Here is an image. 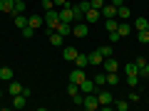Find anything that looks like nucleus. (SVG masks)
I'll list each match as a JSON object with an SVG mask.
<instances>
[{
  "mask_svg": "<svg viewBox=\"0 0 149 111\" xmlns=\"http://www.w3.org/2000/svg\"><path fill=\"white\" fill-rule=\"evenodd\" d=\"M137 40H139L142 45H147V42H149V30H139V32H137Z\"/></svg>",
  "mask_w": 149,
  "mask_h": 111,
  "instance_id": "obj_30",
  "label": "nucleus"
},
{
  "mask_svg": "<svg viewBox=\"0 0 149 111\" xmlns=\"http://www.w3.org/2000/svg\"><path fill=\"white\" fill-rule=\"evenodd\" d=\"M97 89H100V86L95 84V79H87V77H85V82L80 84V91H82V94H92V91L97 94Z\"/></svg>",
  "mask_w": 149,
  "mask_h": 111,
  "instance_id": "obj_5",
  "label": "nucleus"
},
{
  "mask_svg": "<svg viewBox=\"0 0 149 111\" xmlns=\"http://www.w3.org/2000/svg\"><path fill=\"white\" fill-rule=\"evenodd\" d=\"M55 30H57V32H60L62 37H67V35H72V22H62V20H60Z\"/></svg>",
  "mask_w": 149,
  "mask_h": 111,
  "instance_id": "obj_10",
  "label": "nucleus"
},
{
  "mask_svg": "<svg viewBox=\"0 0 149 111\" xmlns=\"http://www.w3.org/2000/svg\"><path fill=\"white\" fill-rule=\"evenodd\" d=\"M127 84H129V86L134 89V86L139 84V74H127Z\"/></svg>",
  "mask_w": 149,
  "mask_h": 111,
  "instance_id": "obj_32",
  "label": "nucleus"
},
{
  "mask_svg": "<svg viewBox=\"0 0 149 111\" xmlns=\"http://www.w3.org/2000/svg\"><path fill=\"white\" fill-rule=\"evenodd\" d=\"M70 82H74V84H82V82H85V69L74 67L72 72H70Z\"/></svg>",
  "mask_w": 149,
  "mask_h": 111,
  "instance_id": "obj_7",
  "label": "nucleus"
},
{
  "mask_svg": "<svg viewBox=\"0 0 149 111\" xmlns=\"http://www.w3.org/2000/svg\"><path fill=\"white\" fill-rule=\"evenodd\" d=\"M0 79L3 82H13V69L10 67H0Z\"/></svg>",
  "mask_w": 149,
  "mask_h": 111,
  "instance_id": "obj_20",
  "label": "nucleus"
},
{
  "mask_svg": "<svg viewBox=\"0 0 149 111\" xmlns=\"http://www.w3.org/2000/svg\"><path fill=\"white\" fill-rule=\"evenodd\" d=\"M107 84H112V86H114V84H119V77H117V72H109V74H107Z\"/></svg>",
  "mask_w": 149,
  "mask_h": 111,
  "instance_id": "obj_34",
  "label": "nucleus"
},
{
  "mask_svg": "<svg viewBox=\"0 0 149 111\" xmlns=\"http://www.w3.org/2000/svg\"><path fill=\"white\" fill-rule=\"evenodd\" d=\"M25 0H20V3H15V8H13V15H22V12H25Z\"/></svg>",
  "mask_w": 149,
  "mask_h": 111,
  "instance_id": "obj_28",
  "label": "nucleus"
},
{
  "mask_svg": "<svg viewBox=\"0 0 149 111\" xmlns=\"http://www.w3.org/2000/svg\"><path fill=\"white\" fill-rule=\"evenodd\" d=\"M139 79H149V62L144 64L142 69H139Z\"/></svg>",
  "mask_w": 149,
  "mask_h": 111,
  "instance_id": "obj_37",
  "label": "nucleus"
},
{
  "mask_svg": "<svg viewBox=\"0 0 149 111\" xmlns=\"http://www.w3.org/2000/svg\"><path fill=\"white\" fill-rule=\"evenodd\" d=\"M97 99H100V106H112L114 96H112V91H107V89H97Z\"/></svg>",
  "mask_w": 149,
  "mask_h": 111,
  "instance_id": "obj_4",
  "label": "nucleus"
},
{
  "mask_svg": "<svg viewBox=\"0 0 149 111\" xmlns=\"http://www.w3.org/2000/svg\"><path fill=\"white\" fill-rule=\"evenodd\" d=\"M100 52H102V57H112V52H114V49H112V45H102Z\"/></svg>",
  "mask_w": 149,
  "mask_h": 111,
  "instance_id": "obj_36",
  "label": "nucleus"
},
{
  "mask_svg": "<svg viewBox=\"0 0 149 111\" xmlns=\"http://www.w3.org/2000/svg\"><path fill=\"white\" fill-rule=\"evenodd\" d=\"M72 35L74 37H87L90 35V27H87V22H72Z\"/></svg>",
  "mask_w": 149,
  "mask_h": 111,
  "instance_id": "obj_3",
  "label": "nucleus"
},
{
  "mask_svg": "<svg viewBox=\"0 0 149 111\" xmlns=\"http://www.w3.org/2000/svg\"><path fill=\"white\" fill-rule=\"evenodd\" d=\"M77 8H80L82 12H87V10H90V8H92V3H80V5H77Z\"/></svg>",
  "mask_w": 149,
  "mask_h": 111,
  "instance_id": "obj_42",
  "label": "nucleus"
},
{
  "mask_svg": "<svg viewBox=\"0 0 149 111\" xmlns=\"http://www.w3.org/2000/svg\"><path fill=\"white\" fill-rule=\"evenodd\" d=\"M117 32H119L122 37H127L129 32H132V25H127V22H119V25H117Z\"/></svg>",
  "mask_w": 149,
  "mask_h": 111,
  "instance_id": "obj_25",
  "label": "nucleus"
},
{
  "mask_svg": "<svg viewBox=\"0 0 149 111\" xmlns=\"http://www.w3.org/2000/svg\"><path fill=\"white\" fill-rule=\"evenodd\" d=\"M102 67H104V72L109 74V72H117L119 69V62L114 57H104V62H102Z\"/></svg>",
  "mask_w": 149,
  "mask_h": 111,
  "instance_id": "obj_6",
  "label": "nucleus"
},
{
  "mask_svg": "<svg viewBox=\"0 0 149 111\" xmlns=\"http://www.w3.org/2000/svg\"><path fill=\"white\" fill-rule=\"evenodd\" d=\"M129 106H132V104H129V99H119V101H114V109H117V111H127Z\"/></svg>",
  "mask_w": 149,
  "mask_h": 111,
  "instance_id": "obj_26",
  "label": "nucleus"
},
{
  "mask_svg": "<svg viewBox=\"0 0 149 111\" xmlns=\"http://www.w3.org/2000/svg\"><path fill=\"white\" fill-rule=\"evenodd\" d=\"M60 20H62V22H74V17H72V5H65L62 10H60Z\"/></svg>",
  "mask_w": 149,
  "mask_h": 111,
  "instance_id": "obj_12",
  "label": "nucleus"
},
{
  "mask_svg": "<svg viewBox=\"0 0 149 111\" xmlns=\"http://www.w3.org/2000/svg\"><path fill=\"white\" fill-rule=\"evenodd\" d=\"M147 30H149V22H147Z\"/></svg>",
  "mask_w": 149,
  "mask_h": 111,
  "instance_id": "obj_47",
  "label": "nucleus"
},
{
  "mask_svg": "<svg viewBox=\"0 0 149 111\" xmlns=\"http://www.w3.org/2000/svg\"><path fill=\"white\" fill-rule=\"evenodd\" d=\"M42 17H45V25H47L50 30H55L57 22H60V10H55V8H52V10H45Z\"/></svg>",
  "mask_w": 149,
  "mask_h": 111,
  "instance_id": "obj_2",
  "label": "nucleus"
},
{
  "mask_svg": "<svg viewBox=\"0 0 149 111\" xmlns=\"http://www.w3.org/2000/svg\"><path fill=\"white\" fill-rule=\"evenodd\" d=\"M87 57H90V64H95V67H97V64H102V62H104V57H102L100 47H97V49H92V52L87 54Z\"/></svg>",
  "mask_w": 149,
  "mask_h": 111,
  "instance_id": "obj_13",
  "label": "nucleus"
},
{
  "mask_svg": "<svg viewBox=\"0 0 149 111\" xmlns=\"http://www.w3.org/2000/svg\"><path fill=\"white\" fill-rule=\"evenodd\" d=\"M0 96H3V89H0Z\"/></svg>",
  "mask_w": 149,
  "mask_h": 111,
  "instance_id": "obj_46",
  "label": "nucleus"
},
{
  "mask_svg": "<svg viewBox=\"0 0 149 111\" xmlns=\"http://www.w3.org/2000/svg\"><path fill=\"white\" fill-rule=\"evenodd\" d=\"M27 106V96L25 94H15L13 96V109H25Z\"/></svg>",
  "mask_w": 149,
  "mask_h": 111,
  "instance_id": "obj_11",
  "label": "nucleus"
},
{
  "mask_svg": "<svg viewBox=\"0 0 149 111\" xmlns=\"http://www.w3.org/2000/svg\"><path fill=\"white\" fill-rule=\"evenodd\" d=\"M13 8H15V0H0V10L3 12H13Z\"/></svg>",
  "mask_w": 149,
  "mask_h": 111,
  "instance_id": "obj_21",
  "label": "nucleus"
},
{
  "mask_svg": "<svg viewBox=\"0 0 149 111\" xmlns=\"http://www.w3.org/2000/svg\"><path fill=\"white\" fill-rule=\"evenodd\" d=\"M82 109H85V111H95V109H100V99H97L95 91H92V94H85V99H82Z\"/></svg>",
  "mask_w": 149,
  "mask_h": 111,
  "instance_id": "obj_1",
  "label": "nucleus"
},
{
  "mask_svg": "<svg viewBox=\"0 0 149 111\" xmlns=\"http://www.w3.org/2000/svg\"><path fill=\"white\" fill-rule=\"evenodd\" d=\"M95 84H97V86L107 84V72H100V74H95Z\"/></svg>",
  "mask_w": 149,
  "mask_h": 111,
  "instance_id": "obj_29",
  "label": "nucleus"
},
{
  "mask_svg": "<svg viewBox=\"0 0 149 111\" xmlns=\"http://www.w3.org/2000/svg\"><path fill=\"white\" fill-rule=\"evenodd\" d=\"M129 15H132V10H129L127 5H119L117 8V17H119V20H129Z\"/></svg>",
  "mask_w": 149,
  "mask_h": 111,
  "instance_id": "obj_19",
  "label": "nucleus"
},
{
  "mask_svg": "<svg viewBox=\"0 0 149 111\" xmlns=\"http://www.w3.org/2000/svg\"><path fill=\"white\" fill-rule=\"evenodd\" d=\"M15 3H20V0H15Z\"/></svg>",
  "mask_w": 149,
  "mask_h": 111,
  "instance_id": "obj_48",
  "label": "nucleus"
},
{
  "mask_svg": "<svg viewBox=\"0 0 149 111\" xmlns=\"http://www.w3.org/2000/svg\"><path fill=\"white\" fill-rule=\"evenodd\" d=\"M119 40H122V35H119L117 30H114V32H109V42H112V45H117Z\"/></svg>",
  "mask_w": 149,
  "mask_h": 111,
  "instance_id": "obj_38",
  "label": "nucleus"
},
{
  "mask_svg": "<svg viewBox=\"0 0 149 111\" xmlns=\"http://www.w3.org/2000/svg\"><path fill=\"white\" fill-rule=\"evenodd\" d=\"M147 22H149L147 17H134V30H137V32L139 30H147Z\"/></svg>",
  "mask_w": 149,
  "mask_h": 111,
  "instance_id": "obj_22",
  "label": "nucleus"
},
{
  "mask_svg": "<svg viewBox=\"0 0 149 111\" xmlns=\"http://www.w3.org/2000/svg\"><path fill=\"white\" fill-rule=\"evenodd\" d=\"M22 89H25V86H22V84H17L15 79H13V82H8V91H10V96H15V94H22Z\"/></svg>",
  "mask_w": 149,
  "mask_h": 111,
  "instance_id": "obj_17",
  "label": "nucleus"
},
{
  "mask_svg": "<svg viewBox=\"0 0 149 111\" xmlns=\"http://www.w3.org/2000/svg\"><path fill=\"white\" fill-rule=\"evenodd\" d=\"M77 54H80V49H77V47H72V45H67V47L62 49V57L67 59V62H74V57H77Z\"/></svg>",
  "mask_w": 149,
  "mask_h": 111,
  "instance_id": "obj_8",
  "label": "nucleus"
},
{
  "mask_svg": "<svg viewBox=\"0 0 149 111\" xmlns=\"http://www.w3.org/2000/svg\"><path fill=\"white\" fill-rule=\"evenodd\" d=\"M117 25H119V22L114 20V17H104V27H107V32H114V30H117Z\"/></svg>",
  "mask_w": 149,
  "mask_h": 111,
  "instance_id": "obj_23",
  "label": "nucleus"
},
{
  "mask_svg": "<svg viewBox=\"0 0 149 111\" xmlns=\"http://www.w3.org/2000/svg\"><path fill=\"white\" fill-rule=\"evenodd\" d=\"M112 5H117V8H119V5H124V0H112Z\"/></svg>",
  "mask_w": 149,
  "mask_h": 111,
  "instance_id": "obj_45",
  "label": "nucleus"
},
{
  "mask_svg": "<svg viewBox=\"0 0 149 111\" xmlns=\"http://www.w3.org/2000/svg\"><path fill=\"white\" fill-rule=\"evenodd\" d=\"M100 12H102V17H114L117 15V5H104Z\"/></svg>",
  "mask_w": 149,
  "mask_h": 111,
  "instance_id": "obj_18",
  "label": "nucleus"
},
{
  "mask_svg": "<svg viewBox=\"0 0 149 111\" xmlns=\"http://www.w3.org/2000/svg\"><path fill=\"white\" fill-rule=\"evenodd\" d=\"M100 17H102V12L97 10V8H90V10L85 12V22H97Z\"/></svg>",
  "mask_w": 149,
  "mask_h": 111,
  "instance_id": "obj_14",
  "label": "nucleus"
},
{
  "mask_svg": "<svg viewBox=\"0 0 149 111\" xmlns=\"http://www.w3.org/2000/svg\"><path fill=\"white\" fill-rule=\"evenodd\" d=\"M129 104H139V94L134 89H132V94H129Z\"/></svg>",
  "mask_w": 149,
  "mask_h": 111,
  "instance_id": "obj_39",
  "label": "nucleus"
},
{
  "mask_svg": "<svg viewBox=\"0 0 149 111\" xmlns=\"http://www.w3.org/2000/svg\"><path fill=\"white\" fill-rule=\"evenodd\" d=\"M42 8H45V10H52L55 3H52V0H42Z\"/></svg>",
  "mask_w": 149,
  "mask_h": 111,
  "instance_id": "obj_41",
  "label": "nucleus"
},
{
  "mask_svg": "<svg viewBox=\"0 0 149 111\" xmlns=\"http://www.w3.org/2000/svg\"><path fill=\"white\" fill-rule=\"evenodd\" d=\"M67 94H70V96L80 94V84H74V82H70V84H67Z\"/></svg>",
  "mask_w": 149,
  "mask_h": 111,
  "instance_id": "obj_31",
  "label": "nucleus"
},
{
  "mask_svg": "<svg viewBox=\"0 0 149 111\" xmlns=\"http://www.w3.org/2000/svg\"><path fill=\"white\" fill-rule=\"evenodd\" d=\"M134 64H137V67H139V69H142V67H144V64H147V59H144V57H137V59H134Z\"/></svg>",
  "mask_w": 149,
  "mask_h": 111,
  "instance_id": "obj_43",
  "label": "nucleus"
},
{
  "mask_svg": "<svg viewBox=\"0 0 149 111\" xmlns=\"http://www.w3.org/2000/svg\"><path fill=\"white\" fill-rule=\"evenodd\" d=\"M20 32H22V37H25V40H30V37L35 35V27H30V25H27V27H22Z\"/></svg>",
  "mask_w": 149,
  "mask_h": 111,
  "instance_id": "obj_35",
  "label": "nucleus"
},
{
  "mask_svg": "<svg viewBox=\"0 0 149 111\" xmlns=\"http://www.w3.org/2000/svg\"><path fill=\"white\" fill-rule=\"evenodd\" d=\"M124 72H127V74H139V67L134 62H129V64H124Z\"/></svg>",
  "mask_w": 149,
  "mask_h": 111,
  "instance_id": "obj_33",
  "label": "nucleus"
},
{
  "mask_svg": "<svg viewBox=\"0 0 149 111\" xmlns=\"http://www.w3.org/2000/svg\"><path fill=\"white\" fill-rule=\"evenodd\" d=\"M52 3H55V5H62V8L67 5V0H52Z\"/></svg>",
  "mask_w": 149,
  "mask_h": 111,
  "instance_id": "obj_44",
  "label": "nucleus"
},
{
  "mask_svg": "<svg viewBox=\"0 0 149 111\" xmlns=\"http://www.w3.org/2000/svg\"><path fill=\"white\" fill-rule=\"evenodd\" d=\"M15 27H17V30L27 27V17H25V15H15Z\"/></svg>",
  "mask_w": 149,
  "mask_h": 111,
  "instance_id": "obj_27",
  "label": "nucleus"
},
{
  "mask_svg": "<svg viewBox=\"0 0 149 111\" xmlns=\"http://www.w3.org/2000/svg\"><path fill=\"white\" fill-rule=\"evenodd\" d=\"M74 67H80V69H85V67H90V57H87V54H77V57H74Z\"/></svg>",
  "mask_w": 149,
  "mask_h": 111,
  "instance_id": "obj_16",
  "label": "nucleus"
},
{
  "mask_svg": "<svg viewBox=\"0 0 149 111\" xmlns=\"http://www.w3.org/2000/svg\"><path fill=\"white\" fill-rule=\"evenodd\" d=\"M72 17H74V22H85V12H82L77 5H72Z\"/></svg>",
  "mask_w": 149,
  "mask_h": 111,
  "instance_id": "obj_24",
  "label": "nucleus"
},
{
  "mask_svg": "<svg viewBox=\"0 0 149 111\" xmlns=\"http://www.w3.org/2000/svg\"><path fill=\"white\" fill-rule=\"evenodd\" d=\"M90 3H92V8H97V10L104 8V0H90Z\"/></svg>",
  "mask_w": 149,
  "mask_h": 111,
  "instance_id": "obj_40",
  "label": "nucleus"
},
{
  "mask_svg": "<svg viewBox=\"0 0 149 111\" xmlns=\"http://www.w3.org/2000/svg\"><path fill=\"white\" fill-rule=\"evenodd\" d=\"M27 25L37 30V27H42V25H45V17H42V15H30V17H27Z\"/></svg>",
  "mask_w": 149,
  "mask_h": 111,
  "instance_id": "obj_15",
  "label": "nucleus"
},
{
  "mask_svg": "<svg viewBox=\"0 0 149 111\" xmlns=\"http://www.w3.org/2000/svg\"><path fill=\"white\" fill-rule=\"evenodd\" d=\"M50 45H55V47H62V45H65V37L60 35L57 30H50Z\"/></svg>",
  "mask_w": 149,
  "mask_h": 111,
  "instance_id": "obj_9",
  "label": "nucleus"
}]
</instances>
